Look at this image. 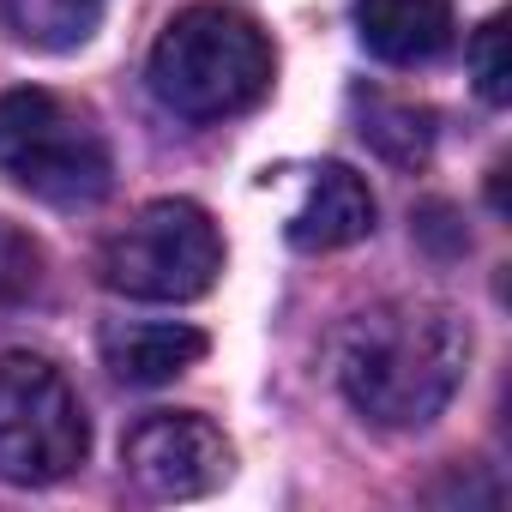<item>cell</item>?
<instances>
[{
	"label": "cell",
	"instance_id": "cell-1",
	"mask_svg": "<svg viewBox=\"0 0 512 512\" xmlns=\"http://www.w3.org/2000/svg\"><path fill=\"white\" fill-rule=\"evenodd\" d=\"M470 368V326L446 302H380L350 320L338 386L374 428H428Z\"/></svg>",
	"mask_w": 512,
	"mask_h": 512
},
{
	"label": "cell",
	"instance_id": "cell-2",
	"mask_svg": "<svg viewBox=\"0 0 512 512\" xmlns=\"http://www.w3.org/2000/svg\"><path fill=\"white\" fill-rule=\"evenodd\" d=\"M272 37L235 7H187L163 25L151 49V91L181 121H229L260 109L272 91Z\"/></svg>",
	"mask_w": 512,
	"mask_h": 512
},
{
	"label": "cell",
	"instance_id": "cell-3",
	"mask_svg": "<svg viewBox=\"0 0 512 512\" xmlns=\"http://www.w3.org/2000/svg\"><path fill=\"white\" fill-rule=\"evenodd\" d=\"M0 175L55 211H91L115 187V157L79 103L31 85L0 97Z\"/></svg>",
	"mask_w": 512,
	"mask_h": 512
},
{
	"label": "cell",
	"instance_id": "cell-4",
	"mask_svg": "<svg viewBox=\"0 0 512 512\" xmlns=\"http://www.w3.org/2000/svg\"><path fill=\"white\" fill-rule=\"evenodd\" d=\"M223 272V235L193 199L139 205L97 253V278L133 302H199Z\"/></svg>",
	"mask_w": 512,
	"mask_h": 512
},
{
	"label": "cell",
	"instance_id": "cell-5",
	"mask_svg": "<svg viewBox=\"0 0 512 512\" xmlns=\"http://www.w3.org/2000/svg\"><path fill=\"white\" fill-rule=\"evenodd\" d=\"M91 452V422L67 374L31 350L0 356V482L49 488Z\"/></svg>",
	"mask_w": 512,
	"mask_h": 512
},
{
	"label": "cell",
	"instance_id": "cell-6",
	"mask_svg": "<svg viewBox=\"0 0 512 512\" xmlns=\"http://www.w3.org/2000/svg\"><path fill=\"white\" fill-rule=\"evenodd\" d=\"M121 464L151 500H199V494L229 482L235 452H229V440H223V428L211 416H199V410H151L127 434Z\"/></svg>",
	"mask_w": 512,
	"mask_h": 512
},
{
	"label": "cell",
	"instance_id": "cell-7",
	"mask_svg": "<svg viewBox=\"0 0 512 512\" xmlns=\"http://www.w3.org/2000/svg\"><path fill=\"white\" fill-rule=\"evenodd\" d=\"M374 229V193L350 163H314L302 181V199L290 211V247L302 253H338Z\"/></svg>",
	"mask_w": 512,
	"mask_h": 512
},
{
	"label": "cell",
	"instance_id": "cell-8",
	"mask_svg": "<svg viewBox=\"0 0 512 512\" xmlns=\"http://www.w3.org/2000/svg\"><path fill=\"white\" fill-rule=\"evenodd\" d=\"M103 368L127 386H169L181 380L187 368L205 362L211 338L199 326H181V320H109L103 338Z\"/></svg>",
	"mask_w": 512,
	"mask_h": 512
},
{
	"label": "cell",
	"instance_id": "cell-9",
	"mask_svg": "<svg viewBox=\"0 0 512 512\" xmlns=\"http://www.w3.org/2000/svg\"><path fill=\"white\" fill-rule=\"evenodd\" d=\"M356 31L362 49L392 67H428L452 49L458 19L452 0H356Z\"/></svg>",
	"mask_w": 512,
	"mask_h": 512
},
{
	"label": "cell",
	"instance_id": "cell-10",
	"mask_svg": "<svg viewBox=\"0 0 512 512\" xmlns=\"http://www.w3.org/2000/svg\"><path fill=\"white\" fill-rule=\"evenodd\" d=\"M103 7L109 0H0V19L19 43L61 55V49H79L103 25Z\"/></svg>",
	"mask_w": 512,
	"mask_h": 512
},
{
	"label": "cell",
	"instance_id": "cell-11",
	"mask_svg": "<svg viewBox=\"0 0 512 512\" xmlns=\"http://www.w3.org/2000/svg\"><path fill=\"white\" fill-rule=\"evenodd\" d=\"M356 109H362V139L386 163H398V169H422L428 163V151H434V115L422 103L368 91V97H356Z\"/></svg>",
	"mask_w": 512,
	"mask_h": 512
},
{
	"label": "cell",
	"instance_id": "cell-12",
	"mask_svg": "<svg viewBox=\"0 0 512 512\" xmlns=\"http://www.w3.org/2000/svg\"><path fill=\"white\" fill-rule=\"evenodd\" d=\"M43 284H49V260H43L37 235H25L19 223L0 217V320L43 302Z\"/></svg>",
	"mask_w": 512,
	"mask_h": 512
},
{
	"label": "cell",
	"instance_id": "cell-13",
	"mask_svg": "<svg viewBox=\"0 0 512 512\" xmlns=\"http://www.w3.org/2000/svg\"><path fill=\"white\" fill-rule=\"evenodd\" d=\"M470 73H476V91L482 103H512V67H506V19H488L476 37H470Z\"/></svg>",
	"mask_w": 512,
	"mask_h": 512
}]
</instances>
